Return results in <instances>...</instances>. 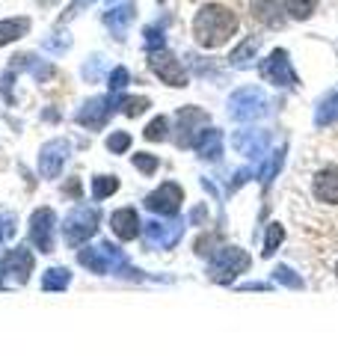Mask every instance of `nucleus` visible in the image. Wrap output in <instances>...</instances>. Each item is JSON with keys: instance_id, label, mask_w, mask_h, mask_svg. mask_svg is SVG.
Wrapping results in <instances>:
<instances>
[{"instance_id": "1", "label": "nucleus", "mask_w": 338, "mask_h": 356, "mask_svg": "<svg viewBox=\"0 0 338 356\" xmlns=\"http://www.w3.org/2000/svg\"><path fill=\"white\" fill-rule=\"evenodd\" d=\"M234 30H238V15L229 6H220V3H205L193 18V36L208 51L225 44L234 36Z\"/></svg>"}, {"instance_id": "2", "label": "nucleus", "mask_w": 338, "mask_h": 356, "mask_svg": "<svg viewBox=\"0 0 338 356\" xmlns=\"http://www.w3.org/2000/svg\"><path fill=\"white\" fill-rule=\"evenodd\" d=\"M101 229V208L98 205H89V202H77L69 214L63 217V241L69 250H77L83 247V243H89Z\"/></svg>"}, {"instance_id": "3", "label": "nucleus", "mask_w": 338, "mask_h": 356, "mask_svg": "<svg viewBox=\"0 0 338 356\" xmlns=\"http://www.w3.org/2000/svg\"><path fill=\"white\" fill-rule=\"evenodd\" d=\"M33 267H36V255L27 247H13L0 255V291L9 288H21L30 282Z\"/></svg>"}, {"instance_id": "4", "label": "nucleus", "mask_w": 338, "mask_h": 356, "mask_svg": "<svg viewBox=\"0 0 338 356\" xmlns=\"http://www.w3.org/2000/svg\"><path fill=\"white\" fill-rule=\"evenodd\" d=\"M246 270H250V255L241 247H217V252L208 259V276L214 282L229 285Z\"/></svg>"}, {"instance_id": "5", "label": "nucleus", "mask_w": 338, "mask_h": 356, "mask_svg": "<svg viewBox=\"0 0 338 356\" xmlns=\"http://www.w3.org/2000/svg\"><path fill=\"white\" fill-rule=\"evenodd\" d=\"M27 238L33 243V250H39L42 255H51L56 250V211L51 205L33 208V214L27 220Z\"/></svg>"}, {"instance_id": "6", "label": "nucleus", "mask_w": 338, "mask_h": 356, "mask_svg": "<svg viewBox=\"0 0 338 356\" xmlns=\"http://www.w3.org/2000/svg\"><path fill=\"white\" fill-rule=\"evenodd\" d=\"M184 229H187V220H182V217L145 220L140 235L149 250H172V247H178V241L184 238Z\"/></svg>"}, {"instance_id": "7", "label": "nucleus", "mask_w": 338, "mask_h": 356, "mask_svg": "<svg viewBox=\"0 0 338 356\" xmlns=\"http://www.w3.org/2000/svg\"><path fill=\"white\" fill-rule=\"evenodd\" d=\"M270 113V102L258 86H243L229 98V116L234 122H255Z\"/></svg>"}, {"instance_id": "8", "label": "nucleus", "mask_w": 338, "mask_h": 356, "mask_svg": "<svg viewBox=\"0 0 338 356\" xmlns=\"http://www.w3.org/2000/svg\"><path fill=\"white\" fill-rule=\"evenodd\" d=\"M116 98L119 92H110V95H92L74 110V122L86 131H101L110 122V116L116 113Z\"/></svg>"}, {"instance_id": "9", "label": "nucleus", "mask_w": 338, "mask_h": 356, "mask_svg": "<svg viewBox=\"0 0 338 356\" xmlns=\"http://www.w3.org/2000/svg\"><path fill=\"white\" fill-rule=\"evenodd\" d=\"M72 158V143L65 137H54L48 140L45 146L39 149V175L45 178V181H56V178L63 175L65 163H69Z\"/></svg>"}, {"instance_id": "10", "label": "nucleus", "mask_w": 338, "mask_h": 356, "mask_svg": "<svg viewBox=\"0 0 338 356\" xmlns=\"http://www.w3.org/2000/svg\"><path fill=\"white\" fill-rule=\"evenodd\" d=\"M143 205L149 208L154 217H178V211L184 205V187L175 181H163L157 191H152L143 199Z\"/></svg>"}, {"instance_id": "11", "label": "nucleus", "mask_w": 338, "mask_h": 356, "mask_svg": "<svg viewBox=\"0 0 338 356\" xmlns=\"http://www.w3.org/2000/svg\"><path fill=\"white\" fill-rule=\"evenodd\" d=\"M258 72H261V77H264L267 83H273L279 89H294L300 83L294 65H291V60H288V51H282V48L270 54L267 60H261Z\"/></svg>"}, {"instance_id": "12", "label": "nucleus", "mask_w": 338, "mask_h": 356, "mask_svg": "<svg viewBox=\"0 0 338 356\" xmlns=\"http://www.w3.org/2000/svg\"><path fill=\"white\" fill-rule=\"evenodd\" d=\"M149 69L161 77L166 86H175V89H184L187 86V72L184 65L178 63L175 54H169L166 48L161 51H149Z\"/></svg>"}, {"instance_id": "13", "label": "nucleus", "mask_w": 338, "mask_h": 356, "mask_svg": "<svg viewBox=\"0 0 338 356\" xmlns=\"http://www.w3.org/2000/svg\"><path fill=\"white\" fill-rule=\"evenodd\" d=\"M199 125H208V113L205 110H199V107H182L175 113V131H178V137L175 143L182 149L187 146H193V140H196V134H199Z\"/></svg>"}, {"instance_id": "14", "label": "nucleus", "mask_w": 338, "mask_h": 356, "mask_svg": "<svg viewBox=\"0 0 338 356\" xmlns=\"http://www.w3.org/2000/svg\"><path fill=\"white\" fill-rule=\"evenodd\" d=\"M6 69H13L15 74H30L36 83H48L51 77L56 74V69H54V63H48V60H42V57H36V54H18V57H13L9 60V65Z\"/></svg>"}, {"instance_id": "15", "label": "nucleus", "mask_w": 338, "mask_h": 356, "mask_svg": "<svg viewBox=\"0 0 338 356\" xmlns=\"http://www.w3.org/2000/svg\"><path fill=\"white\" fill-rule=\"evenodd\" d=\"M232 146L238 149L243 158L261 161L264 152H267V146H270V134H267V131H258V128H246V131L234 134V137H232Z\"/></svg>"}, {"instance_id": "16", "label": "nucleus", "mask_w": 338, "mask_h": 356, "mask_svg": "<svg viewBox=\"0 0 338 356\" xmlns=\"http://www.w3.org/2000/svg\"><path fill=\"white\" fill-rule=\"evenodd\" d=\"M110 229L113 235H116L119 241H137L140 232H143V220L137 214V208H116L110 214Z\"/></svg>"}, {"instance_id": "17", "label": "nucleus", "mask_w": 338, "mask_h": 356, "mask_svg": "<svg viewBox=\"0 0 338 356\" xmlns=\"http://www.w3.org/2000/svg\"><path fill=\"white\" fill-rule=\"evenodd\" d=\"M193 149L202 161H220L223 158V131L220 128H202L193 140Z\"/></svg>"}, {"instance_id": "18", "label": "nucleus", "mask_w": 338, "mask_h": 356, "mask_svg": "<svg viewBox=\"0 0 338 356\" xmlns=\"http://www.w3.org/2000/svg\"><path fill=\"white\" fill-rule=\"evenodd\" d=\"M134 15H137V6L134 3H119V6H110L107 13H104V27L116 36L119 42L125 39V33H128V27H131V21H134Z\"/></svg>"}, {"instance_id": "19", "label": "nucleus", "mask_w": 338, "mask_h": 356, "mask_svg": "<svg viewBox=\"0 0 338 356\" xmlns=\"http://www.w3.org/2000/svg\"><path fill=\"white\" fill-rule=\"evenodd\" d=\"M312 191L321 202L338 205V166H326V170H321L318 175H314Z\"/></svg>"}, {"instance_id": "20", "label": "nucleus", "mask_w": 338, "mask_h": 356, "mask_svg": "<svg viewBox=\"0 0 338 356\" xmlns=\"http://www.w3.org/2000/svg\"><path fill=\"white\" fill-rule=\"evenodd\" d=\"M77 264L83 267V270L95 273V276H107L110 267L104 261V255H101L98 243H83V247H77Z\"/></svg>"}, {"instance_id": "21", "label": "nucleus", "mask_w": 338, "mask_h": 356, "mask_svg": "<svg viewBox=\"0 0 338 356\" xmlns=\"http://www.w3.org/2000/svg\"><path fill=\"white\" fill-rule=\"evenodd\" d=\"M42 291H48V294H63V291H69V285H72V270L65 264H56V267H48V270L42 273Z\"/></svg>"}, {"instance_id": "22", "label": "nucleus", "mask_w": 338, "mask_h": 356, "mask_svg": "<svg viewBox=\"0 0 338 356\" xmlns=\"http://www.w3.org/2000/svg\"><path fill=\"white\" fill-rule=\"evenodd\" d=\"M33 27V21L27 15H15V18H3L0 21V48L9 42H18V39H24L27 33Z\"/></svg>"}, {"instance_id": "23", "label": "nucleus", "mask_w": 338, "mask_h": 356, "mask_svg": "<svg viewBox=\"0 0 338 356\" xmlns=\"http://www.w3.org/2000/svg\"><path fill=\"white\" fill-rule=\"evenodd\" d=\"M252 18L264 27H282V13L276 0H252Z\"/></svg>"}, {"instance_id": "24", "label": "nucleus", "mask_w": 338, "mask_h": 356, "mask_svg": "<svg viewBox=\"0 0 338 356\" xmlns=\"http://www.w3.org/2000/svg\"><path fill=\"white\" fill-rule=\"evenodd\" d=\"M255 54H258V39L255 36H250V39H243L238 48H234L232 54H229V63L234 65V69H246L252 60H255Z\"/></svg>"}, {"instance_id": "25", "label": "nucleus", "mask_w": 338, "mask_h": 356, "mask_svg": "<svg viewBox=\"0 0 338 356\" xmlns=\"http://www.w3.org/2000/svg\"><path fill=\"white\" fill-rule=\"evenodd\" d=\"M116 107H119L125 116L134 119V116H143L145 110L152 107V102H149L145 95H119V98H116Z\"/></svg>"}, {"instance_id": "26", "label": "nucleus", "mask_w": 338, "mask_h": 356, "mask_svg": "<svg viewBox=\"0 0 338 356\" xmlns=\"http://www.w3.org/2000/svg\"><path fill=\"white\" fill-rule=\"evenodd\" d=\"M116 191H119V178L116 175H95L92 178V199L95 202H104V199H110Z\"/></svg>"}, {"instance_id": "27", "label": "nucleus", "mask_w": 338, "mask_h": 356, "mask_svg": "<svg viewBox=\"0 0 338 356\" xmlns=\"http://www.w3.org/2000/svg\"><path fill=\"white\" fill-rule=\"evenodd\" d=\"M314 122L323 128V125H330V122H338V92L332 95H326L321 107H318V113H314Z\"/></svg>"}, {"instance_id": "28", "label": "nucleus", "mask_w": 338, "mask_h": 356, "mask_svg": "<svg viewBox=\"0 0 338 356\" xmlns=\"http://www.w3.org/2000/svg\"><path fill=\"white\" fill-rule=\"evenodd\" d=\"M107 69V57H101V54H92L86 63H83V69H81V77L86 83H98L101 81V74H104Z\"/></svg>"}, {"instance_id": "29", "label": "nucleus", "mask_w": 338, "mask_h": 356, "mask_svg": "<svg viewBox=\"0 0 338 356\" xmlns=\"http://www.w3.org/2000/svg\"><path fill=\"white\" fill-rule=\"evenodd\" d=\"M143 137L149 140V143H161V140H169V119H166V116H157V119H152L149 125H145Z\"/></svg>"}, {"instance_id": "30", "label": "nucleus", "mask_w": 338, "mask_h": 356, "mask_svg": "<svg viewBox=\"0 0 338 356\" xmlns=\"http://www.w3.org/2000/svg\"><path fill=\"white\" fill-rule=\"evenodd\" d=\"M285 152H288L285 146H282L279 152H273V158H270L264 170L258 172V178H261V184H264V187H270V181H273V178H276V172L282 170V163H285Z\"/></svg>"}, {"instance_id": "31", "label": "nucleus", "mask_w": 338, "mask_h": 356, "mask_svg": "<svg viewBox=\"0 0 338 356\" xmlns=\"http://www.w3.org/2000/svg\"><path fill=\"white\" fill-rule=\"evenodd\" d=\"M131 163L137 166V170L143 175H154L157 170H161V158L157 154H149V152H137V154H131Z\"/></svg>"}, {"instance_id": "32", "label": "nucleus", "mask_w": 338, "mask_h": 356, "mask_svg": "<svg viewBox=\"0 0 338 356\" xmlns=\"http://www.w3.org/2000/svg\"><path fill=\"white\" fill-rule=\"evenodd\" d=\"M131 143H134V137H131L128 131H113L110 137L104 140V146H107L110 154H125L131 149Z\"/></svg>"}, {"instance_id": "33", "label": "nucleus", "mask_w": 338, "mask_h": 356, "mask_svg": "<svg viewBox=\"0 0 338 356\" xmlns=\"http://www.w3.org/2000/svg\"><path fill=\"white\" fill-rule=\"evenodd\" d=\"M69 48H72V36H69V33H65V30H60V33H54V36L45 39V51L56 54V57H63V54H69Z\"/></svg>"}, {"instance_id": "34", "label": "nucleus", "mask_w": 338, "mask_h": 356, "mask_svg": "<svg viewBox=\"0 0 338 356\" xmlns=\"http://www.w3.org/2000/svg\"><path fill=\"white\" fill-rule=\"evenodd\" d=\"M282 238H285V229H282L279 222H270V226H267V238H264V250H261L264 259H270V255H273V252L279 250Z\"/></svg>"}, {"instance_id": "35", "label": "nucleus", "mask_w": 338, "mask_h": 356, "mask_svg": "<svg viewBox=\"0 0 338 356\" xmlns=\"http://www.w3.org/2000/svg\"><path fill=\"white\" fill-rule=\"evenodd\" d=\"M143 42H145V51H161L166 48V36H163V27L161 24H149L143 30Z\"/></svg>"}, {"instance_id": "36", "label": "nucleus", "mask_w": 338, "mask_h": 356, "mask_svg": "<svg viewBox=\"0 0 338 356\" xmlns=\"http://www.w3.org/2000/svg\"><path fill=\"white\" fill-rule=\"evenodd\" d=\"M18 235V217H15V211H3L0 208V243L9 241V238H15Z\"/></svg>"}, {"instance_id": "37", "label": "nucleus", "mask_w": 338, "mask_h": 356, "mask_svg": "<svg viewBox=\"0 0 338 356\" xmlns=\"http://www.w3.org/2000/svg\"><path fill=\"white\" fill-rule=\"evenodd\" d=\"M128 83H131V72L125 69V65H116V69L107 74V89L110 92H122Z\"/></svg>"}, {"instance_id": "38", "label": "nucleus", "mask_w": 338, "mask_h": 356, "mask_svg": "<svg viewBox=\"0 0 338 356\" xmlns=\"http://www.w3.org/2000/svg\"><path fill=\"white\" fill-rule=\"evenodd\" d=\"M285 3V9L294 18H309L314 13V6H318V0H282Z\"/></svg>"}, {"instance_id": "39", "label": "nucleus", "mask_w": 338, "mask_h": 356, "mask_svg": "<svg viewBox=\"0 0 338 356\" xmlns=\"http://www.w3.org/2000/svg\"><path fill=\"white\" fill-rule=\"evenodd\" d=\"M273 280L276 282H282V285H288V288H303L306 282H303V276H297L291 267H285V264H279L276 270H273Z\"/></svg>"}, {"instance_id": "40", "label": "nucleus", "mask_w": 338, "mask_h": 356, "mask_svg": "<svg viewBox=\"0 0 338 356\" xmlns=\"http://www.w3.org/2000/svg\"><path fill=\"white\" fill-rule=\"evenodd\" d=\"M60 193L65 199H72V202H83V184H81V178H69V181L60 187Z\"/></svg>"}, {"instance_id": "41", "label": "nucleus", "mask_w": 338, "mask_h": 356, "mask_svg": "<svg viewBox=\"0 0 338 356\" xmlns=\"http://www.w3.org/2000/svg\"><path fill=\"white\" fill-rule=\"evenodd\" d=\"M217 247H220V238L217 235H202L199 241H196V255H211L217 252Z\"/></svg>"}, {"instance_id": "42", "label": "nucleus", "mask_w": 338, "mask_h": 356, "mask_svg": "<svg viewBox=\"0 0 338 356\" xmlns=\"http://www.w3.org/2000/svg\"><path fill=\"white\" fill-rule=\"evenodd\" d=\"M92 3H95V0H72V3L65 6V13L60 15V24H65V21H72L74 15H81L83 9H86V6H92Z\"/></svg>"}, {"instance_id": "43", "label": "nucleus", "mask_w": 338, "mask_h": 356, "mask_svg": "<svg viewBox=\"0 0 338 356\" xmlns=\"http://www.w3.org/2000/svg\"><path fill=\"white\" fill-rule=\"evenodd\" d=\"M205 220H208V208L196 205L193 211H190V217H187V226H205Z\"/></svg>"}, {"instance_id": "44", "label": "nucleus", "mask_w": 338, "mask_h": 356, "mask_svg": "<svg viewBox=\"0 0 338 356\" xmlns=\"http://www.w3.org/2000/svg\"><path fill=\"white\" fill-rule=\"evenodd\" d=\"M250 178H252V170H238V172H234V181H229V193H234L241 184L250 181Z\"/></svg>"}, {"instance_id": "45", "label": "nucleus", "mask_w": 338, "mask_h": 356, "mask_svg": "<svg viewBox=\"0 0 338 356\" xmlns=\"http://www.w3.org/2000/svg\"><path fill=\"white\" fill-rule=\"evenodd\" d=\"M243 291H267V285L264 282H246V285H241Z\"/></svg>"}, {"instance_id": "46", "label": "nucleus", "mask_w": 338, "mask_h": 356, "mask_svg": "<svg viewBox=\"0 0 338 356\" xmlns=\"http://www.w3.org/2000/svg\"><path fill=\"white\" fill-rule=\"evenodd\" d=\"M45 119H48V122H60L63 116H60V110H51L48 107V110H45Z\"/></svg>"}, {"instance_id": "47", "label": "nucleus", "mask_w": 338, "mask_h": 356, "mask_svg": "<svg viewBox=\"0 0 338 356\" xmlns=\"http://www.w3.org/2000/svg\"><path fill=\"white\" fill-rule=\"evenodd\" d=\"M335 273H338V264H335Z\"/></svg>"}, {"instance_id": "48", "label": "nucleus", "mask_w": 338, "mask_h": 356, "mask_svg": "<svg viewBox=\"0 0 338 356\" xmlns=\"http://www.w3.org/2000/svg\"><path fill=\"white\" fill-rule=\"evenodd\" d=\"M161 3H163V0H161Z\"/></svg>"}]
</instances>
